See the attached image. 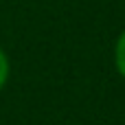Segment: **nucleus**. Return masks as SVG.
<instances>
[{
    "label": "nucleus",
    "instance_id": "f257e3e1",
    "mask_svg": "<svg viewBox=\"0 0 125 125\" xmlns=\"http://www.w3.org/2000/svg\"><path fill=\"white\" fill-rule=\"evenodd\" d=\"M114 64H116V70H119V75L125 79V31L119 35V40H116V46H114Z\"/></svg>",
    "mask_w": 125,
    "mask_h": 125
},
{
    "label": "nucleus",
    "instance_id": "f03ea898",
    "mask_svg": "<svg viewBox=\"0 0 125 125\" xmlns=\"http://www.w3.org/2000/svg\"><path fill=\"white\" fill-rule=\"evenodd\" d=\"M7 79H9V59H7L4 51L0 48V90L4 88Z\"/></svg>",
    "mask_w": 125,
    "mask_h": 125
}]
</instances>
